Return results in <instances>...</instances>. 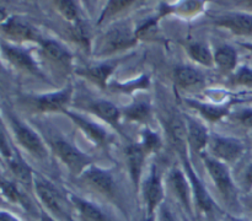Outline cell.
I'll return each mask as SVG.
<instances>
[{
	"mask_svg": "<svg viewBox=\"0 0 252 221\" xmlns=\"http://www.w3.org/2000/svg\"><path fill=\"white\" fill-rule=\"evenodd\" d=\"M116 66H117V60H111L101 63L98 65L90 66V68H85L83 70H78L76 73L93 81L94 83L98 85L101 88H105L107 86L108 78L112 75Z\"/></svg>",
	"mask_w": 252,
	"mask_h": 221,
	"instance_id": "44dd1931",
	"label": "cell"
},
{
	"mask_svg": "<svg viewBox=\"0 0 252 221\" xmlns=\"http://www.w3.org/2000/svg\"><path fill=\"white\" fill-rule=\"evenodd\" d=\"M142 191L145 209H147V215L157 214L160 206L164 204L165 193L161 178H160V174L155 165H153L152 168H150L149 176L144 181Z\"/></svg>",
	"mask_w": 252,
	"mask_h": 221,
	"instance_id": "30bf717a",
	"label": "cell"
},
{
	"mask_svg": "<svg viewBox=\"0 0 252 221\" xmlns=\"http://www.w3.org/2000/svg\"><path fill=\"white\" fill-rule=\"evenodd\" d=\"M1 193L4 199L9 200L10 203L17 204V205H20L24 210L29 211V213L33 211V206H32L30 199L17 188V186L14 182L9 181L4 176L1 177Z\"/></svg>",
	"mask_w": 252,
	"mask_h": 221,
	"instance_id": "d4e9b609",
	"label": "cell"
},
{
	"mask_svg": "<svg viewBox=\"0 0 252 221\" xmlns=\"http://www.w3.org/2000/svg\"><path fill=\"white\" fill-rule=\"evenodd\" d=\"M201 156L203 159L204 166H206L207 171H208L209 176L223 200L231 208L235 206V204L238 205V191H236V187L225 164L218 161L211 155L203 154Z\"/></svg>",
	"mask_w": 252,
	"mask_h": 221,
	"instance_id": "277c9868",
	"label": "cell"
},
{
	"mask_svg": "<svg viewBox=\"0 0 252 221\" xmlns=\"http://www.w3.org/2000/svg\"><path fill=\"white\" fill-rule=\"evenodd\" d=\"M239 44H240L241 47H244V48L249 49V51L252 52V43H239Z\"/></svg>",
	"mask_w": 252,
	"mask_h": 221,
	"instance_id": "b9f144b4",
	"label": "cell"
},
{
	"mask_svg": "<svg viewBox=\"0 0 252 221\" xmlns=\"http://www.w3.org/2000/svg\"><path fill=\"white\" fill-rule=\"evenodd\" d=\"M158 213H159L158 221H176L175 220L174 215H172L171 210L169 209V206L165 205V204H162V205L160 206V209L158 210Z\"/></svg>",
	"mask_w": 252,
	"mask_h": 221,
	"instance_id": "8d00e7d4",
	"label": "cell"
},
{
	"mask_svg": "<svg viewBox=\"0 0 252 221\" xmlns=\"http://www.w3.org/2000/svg\"><path fill=\"white\" fill-rule=\"evenodd\" d=\"M187 52L196 63L204 66L214 65V54L212 53L207 44L202 43V42H193V43L189 44Z\"/></svg>",
	"mask_w": 252,
	"mask_h": 221,
	"instance_id": "f1b7e54d",
	"label": "cell"
},
{
	"mask_svg": "<svg viewBox=\"0 0 252 221\" xmlns=\"http://www.w3.org/2000/svg\"><path fill=\"white\" fill-rule=\"evenodd\" d=\"M174 79L177 86L182 88L196 87L203 83V75L191 66H176Z\"/></svg>",
	"mask_w": 252,
	"mask_h": 221,
	"instance_id": "484cf974",
	"label": "cell"
},
{
	"mask_svg": "<svg viewBox=\"0 0 252 221\" xmlns=\"http://www.w3.org/2000/svg\"><path fill=\"white\" fill-rule=\"evenodd\" d=\"M134 4H137V1H132V0H111V1H107L106 2V6L103 7L102 12H101L97 25H101L105 20L125 11L126 9H128V7H130Z\"/></svg>",
	"mask_w": 252,
	"mask_h": 221,
	"instance_id": "1f68e13d",
	"label": "cell"
},
{
	"mask_svg": "<svg viewBox=\"0 0 252 221\" xmlns=\"http://www.w3.org/2000/svg\"><path fill=\"white\" fill-rule=\"evenodd\" d=\"M54 5L57 6L58 11L61 12L62 16L70 22L71 25H75L80 21V14H79L78 6L75 1H68V0H59L54 1Z\"/></svg>",
	"mask_w": 252,
	"mask_h": 221,
	"instance_id": "d6a6232c",
	"label": "cell"
},
{
	"mask_svg": "<svg viewBox=\"0 0 252 221\" xmlns=\"http://www.w3.org/2000/svg\"><path fill=\"white\" fill-rule=\"evenodd\" d=\"M0 221H21L20 219H17L14 214L7 213V211L2 210L1 215H0Z\"/></svg>",
	"mask_w": 252,
	"mask_h": 221,
	"instance_id": "74e56055",
	"label": "cell"
},
{
	"mask_svg": "<svg viewBox=\"0 0 252 221\" xmlns=\"http://www.w3.org/2000/svg\"><path fill=\"white\" fill-rule=\"evenodd\" d=\"M121 112H122V117L130 122L145 123L152 117V107L145 101H135L129 106L123 107Z\"/></svg>",
	"mask_w": 252,
	"mask_h": 221,
	"instance_id": "83f0119b",
	"label": "cell"
},
{
	"mask_svg": "<svg viewBox=\"0 0 252 221\" xmlns=\"http://www.w3.org/2000/svg\"><path fill=\"white\" fill-rule=\"evenodd\" d=\"M39 47L43 55L54 65L59 66L63 70H69L73 65V55L58 41L52 38H42Z\"/></svg>",
	"mask_w": 252,
	"mask_h": 221,
	"instance_id": "9a60e30c",
	"label": "cell"
},
{
	"mask_svg": "<svg viewBox=\"0 0 252 221\" xmlns=\"http://www.w3.org/2000/svg\"><path fill=\"white\" fill-rule=\"evenodd\" d=\"M179 154L180 156H181L182 162H184V167L185 171H186L187 177H189V182H191L192 193H193L194 209L198 210L201 214H203V215L212 216L216 211H219L218 205H217L214 199L212 198L211 194L208 193L206 187L203 186L201 179L198 178V176H197L196 172H194L191 161H189V159L187 157V150L179 152Z\"/></svg>",
	"mask_w": 252,
	"mask_h": 221,
	"instance_id": "5b68a950",
	"label": "cell"
},
{
	"mask_svg": "<svg viewBox=\"0 0 252 221\" xmlns=\"http://www.w3.org/2000/svg\"><path fill=\"white\" fill-rule=\"evenodd\" d=\"M33 191L38 198L39 204L53 221H76L74 208L70 198L64 195L56 184L52 183L42 174L34 172Z\"/></svg>",
	"mask_w": 252,
	"mask_h": 221,
	"instance_id": "6da1fadb",
	"label": "cell"
},
{
	"mask_svg": "<svg viewBox=\"0 0 252 221\" xmlns=\"http://www.w3.org/2000/svg\"><path fill=\"white\" fill-rule=\"evenodd\" d=\"M73 97V86L68 83L65 87L54 92L43 93V95H32L27 97V101L34 110L42 113L62 112L68 110V105Z\"/></svg>",
	"mask_w": 252,
	"mask_h": 221,
	"instance_id": "52a82bcc",
	"label": "cell"
},
{
	"mask_svg": "<svg viewBox=\"0 0 252 221\" xmlns=\"http://www.w3.org/2000/svg\"><path fill=\"white\" fill-rule=\"evenodd\" d=\"M243 184L245 191L251 192L252 191V164L249 165L245 168L243 174Z\"/></svg>",
	"mask_w": 252,
	"mask_h": 221,
	"instance_id": "d590c367",
	"label": "cell"
},
{
	"mask_svg": "<svg viewBox=\"0 0 252 221\" xmlns=\"http://www.w3.org/2000/svg\"><path fill=\"white\" fill-rule=\"evenodd\" d=\"M1 51L5 59L16 69L21 71H26L29 74H33V75L37 76L42 75L38 63H37V60L29 49L2 42Z\"/></svg>",
	"mask_w": 252,
	"mask_h": 221,
	"instance_id": "7c38bea8",
	"label": "cell"
},
{
	"mask_svg": "<svg viewBox=\"0 0 252 221\" xmlns=\"http://www.w3.org/2000/svg\"><path fill=\"white\" fill-rule=\"evenodd\" d=\"M1 31L7 38L15 42H34L39 44L43 37L36 31L33 26L19 16H9L1 20Z\"/></svg>",
	"mask_w": 252,
	"mask_h": 221,
	"instance_id": "8fae6325",
	"label": "cell"
},
{
	"mask_svg": "<svg viewBox=\"0 0 252 221\" xmlns=\"http://www.w3.org/2000/svg\"><path fill=\"white\" fill-rule=\"evenodd\" d=\"M169 135L172 146L177 152L187 150L189 141H187V127L186 122L180 118V115H174L169 120Z\"/></svg>",
	"mask_w": 252,
	"mask_h": 221,
	"instance_id": "cb8c5ba5",
	"label": "cell"
},
{
	"mask_svg": "<svg viewBox=\"0 0 252 221\" xmlns=\"http://www.w3.org/2000/svg\"><path fill=\"white\" fill-rule=\"evenodd\" d=\"M140 138L142 139H140L139 145L147 155L154 154V152H158L161 149V138L154 130L149 129V128H144L142 130V133H140Z\"/></svg>",
	"mask_w": 252,
	"mask_h": 221,
	"instance_id": "f546056e",
	"label": "cell"
},
{
	"mask_svg": "<svg viewBox=\"0 0 252 221\" xmlns=\"http://www.w3.org/2000/svg\"><path fill=\"white\" fill-rule=\"evenodd\" d=\"M246 206H248V209L250 210V213L252 214V193H251V195L248 198V200H246Z\"/></svg>",
	"mask_w": 252,
	"mask_h": 221,
	"instance_id": "ab89813d",
	"label": "cell"
},
{
	"mask_svg": "<svg viewBox=\"0 0 252 221\" xmlns=\"http://www.w3.org/2000/svg\"><path fill=\"white\" fill-rule=\"evenodd\" d=\"M64 114L68 115L74 124L83 132V134L93 142L96 146H103L108 142V134L106 129L101 125L96 124L93 120L88 119L84 115L78 114V113L73 112V110H66Z\"/></svg>",
	"mask_w": 252,
	"mask_h": 221,
	"instance_id": "5bb4252c",
	"label": "cell"
},
{
	"mask_svg": "<svg viewBox=\"0 0 252 221\" xmlns=\"http://www.w3.org/2000/svg\"><path fill=\"white\" fill-rule=\"evenodd\" d=\"M147 154L140 147L139 144H129L126 147V159H127L128 171H129L130 179L135 189L139 188L140 179H142L143 168Z\"/></svg>",
	"mask_w": 252,
	"mask_h": 221,
	"instance_id": "ffe728a7",
	"label": "cell"
},
{
	"mask_svg": "<svg viewBox=\"0 0 252 221\" xmlns=\"http://www.w3.org/2000/svg\"><path fill=\"white\" fill-rule=\"evenodd\" d=\"M138 42L135 28H132L129 24L118 22L117 25L108 28L101 36L96 54L98 56H107L116 52L130 48Z\"/></svg>",
	"mask_w": 252,
	"mask_h": 221,
	"instance_id": "7a4b0ae2",
	"label": "cell"
},
{
	"mask_svg": "<svg viewBox=\"0 0 252 221\" xmlns=\"http://www.w3.org/2000/svg\"><path fill=\"white\" fill-rule=\"evenodd\" d=\"M110 86L113 90L125 93L134 92L138 90H147L150 86V76L144 74V75H140L139 78H135L134 80L127 81V83H112Z\"/></svg>",
	"mask_w": 252,
	"mask_h": 221,
	"instance_id": "4dcf8cb0",
	"label": "cell"
},
{
	"mask_svg": "<svg viewBox=\"0 0 252 221\" xmlns=\"http://www.w3.org/2000/svg\"><path fill=\"white\" fill-rule=\"evenodd\" d=\"M186 103L198 110L199 114L209 122H218V120L223 119L230 110V103L214 105V103H206L196 100H186Z\"/></svg>",
	"mask_w": 252,
	"mask_h": 221,
	"instance_id": "7402d4cb",
	"label": "cell"
},
{
	"mask_svg": "<svg viewBox=\"0 0 252 221\" xmlns=\"http://www.w3.org/2000/svg\"><path fill=\"white\" fill-rule=\"evenodd\" d=\"M224 221H246V220H244V219H239V218H233V216H226Z\"/></svg>",
	"mask_w": 252,
	"mask_h": 221,
	"instance_id": "60d3db41",
	"label": "cell"
},
{
	"mask_svg": "<svg viewBox=\"0 0 252 221\" xmlns=\"http://www.w3.org/2000/svg\"><path fill=\"white\" fill-rule=\"evenodd\" d=\"M80 179L85 186L90 187L93 191L97 192V193L106 196L107 199L113 200L116 198L117 187H116V182L112 173L108 172L107 169L100 168L95 165H91L89 168H86L83 172Z\"/></svg>",
	"mask_w": 252,
	"mask_h": 221,
	"instance_id": "9c48e42d",
	"label": "cell"
},
{
	"mask_svg": "<svg viewBox=\"0 0 252 221\" xmlns=\"http://www.w3.org/2000/svg\"><path fill=\"white\" fill-rule=\"evenodd\" d=\"M6 162L9 165L11 173L16 177V179H19L20 183L26 187H33L34 172L27 165V162L22 159L21 155L19 154L16 149H15L14 155Z\"/></svg>",
	"mask_w": 252,
	"mask_h": 221,
	"instance_id": "603a6c76",
	"label": "cell"
},
{
	"mask_svg": "<svg viewBox=\"0 0 252 221\" xmlns=\"http://www.w3.org/2000/svg\"><path fill=\"white\" fill-rule=\"evenodd\" d=\"M169 182L174 191L175 195L179 199L180 204L184 206L189 216H192L194 213V204H193V193H192L191 182L189 177L184 171L180 168L171 169L169 174Z\"/></svg>",
	"mask_w": 252,
	"mask_h": 221,
	"instance_id": "4fadbf2b",
	"label": "cell"
},
{
	"mask_svg": "<svg viewBox=\"0 0 252 221\" xmlns=\"http://www.w3.org/2000/svg\"><path fill=\"white\" fill-rule=\"evenodd\" d=\"M69 198L81 221H115L101 206L94 201L75 194H69Z\"/></svg>",
	"mask_w": 252,
	"mask_h": 221,
	"instance_id": "e0dca14e",
	"label": "cell"
},
{
	"mask_svg": "<svg viewBox=\"0 0 252 221\" xmlns=\"http://www.w3.org/2000/svg\"><path fill=\"white\" fill-rule=\"evenodd\" d=\"M236 119L246 128H252V110L251 108H246V110H240L236 114Z\"/></svg>",
	"mask_w": 252,
	"mask_h": 221,
	"instance_id": "e575fe53",
	"label": "cell"
},
{
	"mask_svg": "<svg viewBox=\"0 0 252 221\" xmlns=\"http://www.w3.org/2000/svg\"><path fill=\"white\" fill-rule=\"evenodd\" d=\"M214 64L224 73H231L238 64V53L228 44L219 46L214 52Z\"/></svg>",
	"mask_w": 252,
	"mask_h": 221,
	"instance_id": "4316f807",
	"label": "cell"
},
{
	"mask_svg": "<svg viewBox=\"0 0 252 221\" xmlns=\"http://www.w3.org/2000/svg\"><path fill=\"white\" fill-rule=\"evenodd\" d=\"M89 110H90L96 117L102 119L103 122L110 124L111 127L115 128L116 130H118V133L122 134V128H121L122 112H121L120 108L116 107L112 102L106 100L93 101V102L89 103Z\"/></svg>",
	"mask_w": 252,
	"mask_h": 221,
	"instance_id": "d6986e66",
	"label": "cell"
},
{
	"mask_svg": "<svg viewBox=\"0 0 252 221\" xmlns=\"http://www.w3.org/2000/svg\"><path fill=\"white\" fill-rule=\"evenodd\" d=\"M214 24L238 36H251L252 34V15L250 14L231 12V14L217 17Z\"/></svg>",
	"mask_w": 252,
	"mask_h": 221,
	"instance_id": "2e32d148",
	"label": "cell"
},
{
	"mask_svg": "<svg viewBox=\"0 0 252 221\" xmlns=\"http://www.w3.org/2000/svg\"><path fill=\"white\" fill-rule=\"evenodd\" d=\"M51 149L74 176H81L86 168L94 165L93 159L89 155L79 150L75 145L61 135L51 139Z\"/></svg>",
	"mask_w": 252,
	"mask_h": 221,
	"instance_id": "3957f363",
	"label": "cell"
},
{
	"mask_svg": "<svg viewBox=\"0 0 252 221\" xmlns=\"http://www.w3.org/2000/svg\"><path fill=\"white\" fill-rule=\"evenodd\" d=\"M233 83L245 87H252V69L250 66L243 65L235 71L231 79Z\"/></svg>",
	"mask_w": 252,
	"mask_h": 221,
	"instance_id": "836d02e7",
	"label": "cell"
},
{
	"mask_svg": "<svg viewBox=\"0 0 252 221\" xmlns=\"http://www.w3.org/2000/svg\"><path fill=\"white\" fill-rule=\"evenodd\" d=\"M182 221H189V219H187L186 216H182Z\"/></svg>",
	"mask_w": 252,
	"mask_h": 221,
	"instance_id": "7bdbcfd3",
	"label": "cell"
},
{
	"mask_svg": "<svg viewBox=\"0 0 252 221\" xmlns=\"http://www.w3.org/2000/svg\"><path fill=\"white\" fill-rule=\"evenodd\" d=\"M9 123L14 137L19 145H21L27 152L33 155L39 160H44L48 156V149L42 140V138L32 128L25 124L16 115L9 114Z\"/></svg>",
	"mask_w": 252,
	"mask_h": 221,
	"instance_id": "8992f818",
	"label": "cell"
},
{
	"mask_svg": "<svg viewBox=\"0 0 252 221\" xmlns=\"http://www.w3.org/2000/svg\"><path fill=\"white\" fill-rule=\"evenodd\" d=\"M207 149L212 157L223 164L238 161L245 151V146L240 140L218 134H211Z\"/></svg>",
	"mask_w": 252,
	"mask_h": 221,
	"instance_id": "ba28073f",
	"label": "cell"
},
{
	"mask_svg": "<svg viewBox=\"0 0 252 221\" xmlns=\"http://www.w3.org/2000/svg\"><path fill=\"white\" fill-rule=\"evenodd\" d=\"M157 220H158L157 214H153V215H147V214H145V218L143 221H157Z\"/></svg>",
	"mask_w": 252,
	"mask_h": 221,
	"instance_id": "f35d334b",
	"label": "cell"
},
{
	"mask_svg": "<svg viewBox=\"0 0 252 221\" xmlns=\"http://www.w3.org/2000/svg\"><path fill=\"white\" fill-rule=\"evenodd\" d=\"M186 127L189 146L197 154L203 155V151L208 147L211 134L202 123H199L197 119H193L189 115L186 117Z\"/></svg>",
	"mask_w": 252,
	"mask_h": 221,
	"instance_id": "ac0fdd59",
	"label": "cell"
}]
</instances>
